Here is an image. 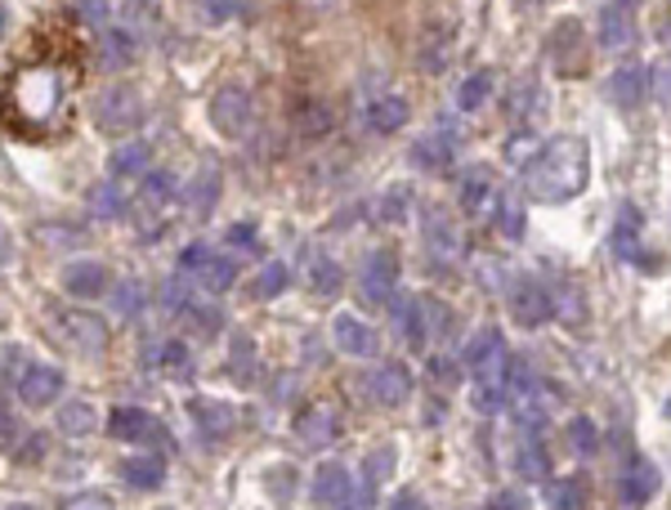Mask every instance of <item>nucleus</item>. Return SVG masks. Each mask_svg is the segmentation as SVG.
Wrapping results in <instances>:
<instances>
[{
  "mask_svg": "<svg viewBox=\"0 0 671 510\" xmlns=\"http://www.w3.org/2000/svg\"><path fill=\"white\" fill-rule=\"evenodd\" d=\"M161 304H166V313H184L189 304H193V291H189V282L184 278H171V282H166V291H161Z\"/></svg>",
  "mask_w": 671,
  "mask_h": 510,
  "instance_id": "nucleus-45",
  "label": "nucleus"
},
{
  "mask_svg": "<svg viewBox=\"0 0 671 510\" xmlns=\"http://www.w3.org/2000/svg\"><path fill=\"white\" fill-rule=\"evenodd\" d=\"M0 32H6V10H0Z\"/></svg>",
  "mask_w": 671,
  "mask_h": 510,
  "instance_id": "nucleus-60",
  "label": "nucleus"
},
{
  "mask_svg": "<svg viewBox=\"0 0 671 510\" xmlns=\"http://www.w3.org/2000/svg\"><path fill=\"white\" fill-rule=\"evenodd\" d=\"M6 103H10V117L19 126H28V130L50 126L54 112H59V103H63V72L54 63H28V68H19L14 81H10Z\"/></svg>",
  "mask_w": 671,
  "mask_h": 510,
  "instance_id": "nucleus-2",
  "label": "nucleus"
},
{
  "mask_svg": "<svg viewBox=\"0 0 671 510\" xmlns=\"http://www.w3.org/2000/svg\"><path fill=\"white\" fill-rule=\"evenodd\" d=\"M309 287H313L318 296H336V291L345 287L341 264H336L331 256H313V260H309Z\"/></svg>",
  "mask_w": 671,
  "mask_h": 510,
  "instance_id": "nucleus-37",
  "label": "nucleus"
},
{
  "mask_svg": "<svg viewBox=\"0 0 671 510\" xmlns=\"http://www.w3.org/2000/svg\"><path fill=\"white\" fill-rule=\"evenodd\" d=\"M23 439H28V430L19 426V417H14L6 403H0V448H6V452H19Z\"/></svg>",
  "mask_w": 671,
  "mask_h": 510,
  "instance_id": "nucleus-46",
  "label": "nucleus"
},
{
  "mask_svg": "<svg viewBox=\"0 0 671 510\" xmlns=\"http://www.w3.org/2000/svg\"><path fill=\"white\" fill-rule=\"evenodd\" d=\"M108 434L112 439H121V443H161V421L152 417V412H143V408H117L112 417H108Z\"/></svg>",
  "mask_w": 671,
  "mask_h": 510,
  "instance_id": "nucleus-13",
  "label": "nucleus"
},
{
  "mask_svg": "<svg viewBox=\"0 0 671 510\" xmlns=\"http://www.w3.org/2000/svg\"><path fill=\"white\" fill-rule=\"evenodd\" d=\"M488 99H492V72H474L457 86V108L461 112H479Z\"/></svg>",
  "mask_w": 671,
  "mask_h": 510,
  "instance_id": "nucleus-38",
  "label": "nucleus"
},
{
  "mask_svg": "<svg viewBox=\"0 0 671 510\" xmlns=\"http://www.w3.org/2000/svg\"><path fill=\"white\" fill-rule=\"evenodd\" d=\"M287 282H291V269H287L282 260H273V264H264V269L256 273L251 291H256V300H273V296H282V291H287Z\"/></svg>",
  "mask_w": 671,
  "mask_h": 510,
  "instance_id": "nucleus-41",
  "label": "nucleus"
},
{
  "mask_svg": "<svg viewBox=\"0 0 671 510\" xmlns=\"http://www.w3.org/2000/svg\"><path fill=\"white\" fill-rule=\"evenodd\" d=\"M403 211H408V193H403V189H399V193H385V202H381L385 224H399V220H403Z\"/></svg>",
  "mask_w": 671,
  "mask_h": 510,
  "instance_id": "nucleus-54",
  "label": "nucleus"
},
{
  "mask_svg": "<svg viewBox=\"0 0 671 510\" xmlns=\"http://www.w3.org/2000/svg\"><path fill=\"white\" fill-rule=\"evenodd\" d=\"M618 6H635V0H618Z\"/></svg>",
  "mask_w": 671,
  "mask_h": 510,
  "instance_id": "nucleus-61",
  "label": "nucleus"
},
{
  "mask_svg": "<svg viewBox=\"0 0 671 510\" xmlns=\"http://www.w3.org/2000/svg\"><path fill=\"white\" fill-rule=\"evenodd\" d=\"M600 46L604 50H627L635 46V19L627 6H604L600 10Z\"/></svg>",
  "mask_w": 671,
  "mask_h": 510,
  "instance_id": "nucleus-27",
  "label": "nucleus"
},
{
  "mask_svg": "<svg viewBox=\"0 0 671 510\" xmlns=\"http://www.w3.org/2000/svg\"><path fill=\"white\" fill-rule=\"evenodd\" d=\"M363 126L377 130V134H394L408 126V99L403 94H381L363 108Z\"/></svg>",
  "mask_w": 671,
  "mask_h": 510,
  "instance_id": "nucleus-23",
  "label": "nucleus"
},
{
  "mask_svg": "<svg viewBox=\"0 0 671 510\" xmlns=\"http://www.w3.org/2000/svg\"><path fill=\"white\" fill-rule=\"evenodd\" d=\"M457 198H461V211H465V216H492L501 189L492 184V170H488V166H470L465 176H461Z\"/></svg>",
  "mask_w": 671,
  "mask_h": 510,
  "instance_id": "nucleus-14",
  "label": "nucleus"
},
{
  "mask_svg": "<svg viewBox=\"0 0 671 510\" xmlns=\"http://www.w3.org/2000/svg\"><path fill=\"white\" fill-rule=\"evenodd\" d=\"M59 430L72 434V439H90L99 430V417H94V408L86 399H72V403L59 408Z\"/></svg>",
  "mask_w": 671,
  "mask_h": 510,
  "instance_id": "nucleus-33",
  "label": "nucleus"
},
{
  "mask_svg": "<svg viewBox=\"0 0 671 510\" xmlns=\"http://www.w3.org/2000/svg\"><path fill=\"white\" fill-rule=\"evenodd\" d=\"M390 309H394V322L403 327V340H408V346H425V331H430V300L399 296V300H390Z\"/></svg>",
  "mask_w": 671,
  "mask_h": 510,
  "instance_id": "nucleus-22",
  "label": "nucleus"
},
{
  "mask_svg": "<svg viewBox=\"0 0 671 510\" xmlns=\"http://www.w3.org/2000/svg\"><path fill=\"white\" fill-rule=\"evenodd\" d=\"M658 41L671 46V10H667V19H662V28H658Z\"/></svg>",
  "mask_w": 671,
  "mask_h": 510,
  "instance_id": "nucleus-58",
  "label": "nucleus"
},
{
  "mask_svg": "<svg viewBox=\"0 0 671 510\" xmlns=\"http://www.w3.org/2000/svg\"><path fill=\"white\" fill-rule=\"evenodd\" d=\"M587 180H591V148H587L582 134H555L524 166V193L542 207L578 198L587 189Z\"/></svg>",
  "mask_w": 671,
  "mask_h": 510,
  "instance_id": "nucleus-1",
  "label": "nucleus"
},
{
  "mask_svg": "<svg viewBox=\"0 0 671 510\" xmlns=\"http://www.w3.org/2000/svg\"><path fill=\"white\" fill-rule=\"evenodd\" d=\"M452 139L439 130V134H425V139H417V148H412V161L421 166V170H443L448 161H452Z\"/></svg>",
  "mask_w": 671,
  "mask_h": 510,
  "instance_id": "nucleus-35",
  "label": "nucleus"
},
{
  "mask_svg": "<svg viewBox=\"0 0 671 510\" xmlns=\"http://www.w3.org/2000/svg\"><path fill=\"white\" fill-rule=\"evenodd\" d=\"M143 121V99L130 86H112L99 94V130L103 134H130Z\"/></svg>",
  "mask_w": 671,
  "mask_h": 510,
  "instance_id": "nucleus-8",
  "label": "nucleus"
},
{
  "mask_svg": "<svg viewBox=\"0 0 671 510\" xmlns=\"http://www.w3.org/2000/svg\"><path fill=\"white\" fill-rule=\"evenodd\" d=\"M19 399L28 408H50L54 399H63V372L50 368V363H32L23 377H19Z\"/></svg>",
  "mask_w": 671,
  "mask_h": 510,
  "instance_id": "nucleus-15",
  "label": "nucleus"
},
{
  "mask_svg": "<svg viewBox=\"0 0 671 510\" xmlns=\"http://www.w3.org/2000/svg\"><path fill=\"white\" fill-rule=\"evenodd\" d=\"M385 510H425V501H421L412 488H403V492H394V497L385 501Z\"/></svg>",
  "mask_w": 671,
  "mask_h": 510,
  "instance_id": "nucleus-57",
  "label": "nucleus"
},
{
  "mask_svg": "<svg viewBox=\"0 0 671 510\" xmlns=\"http://www.w3.org/2000/svg\"><path fill=\"white\" fill-rule=\"evenodd\" d=\"M399 256L394 251H372L368 260H363V269H359V291H363V300L368 304H390V296L399 291Z\"/></svg>",
  "mask_w": 671,
  "mask_h": 510,
  "instance_id": "nucleus-9",
  "label": "nucleus"
},
{
  "mask_svg": "<svg viewBox=\"0 0 671 510\" xmlns=\"http://www.w3.org/2000/svg\"><path fill=\"white\" fill-rule=\"evenodd\" d=\"M609 103L613 108H622V112H635L640 103H644V94H649V72L644 68H618L613 77H609Z\"/></svg>",
  "mask_w": 671,
  "mask_h": 510,
  "instance_id": "nucleus-19",
  "label": "nucleus"
},
{
  "mask_svg": "<svg viewBox=\"0 0 671 510\" xmlns=\"http://www.w3.org/2000/svg\"><path fill=\"white\" fill-rule=\"evenodd\" d=\"M291 434H296L304 448H327V443H336V439H341V408L327 403V399L304 403V408L296 412V421H291Z\"/></svg>",
  "mask_w": 671,
  "mask_h": 510,
  "instance_id": "nucleus-7",
  "label": "nucleus"
},
{
  "mask_svg": "<svg viewBox=\"0 0 671 510\" xmlns=\"http://www.w3.org/2000/svg\"><path fill=\"white\" fill-rule=\"evenodd\" d=\"M368 394L381 403V408H399L412 399V372L403 363H381L372 377H368Z\"/></svg>",
  "mask_w": 671,
  "mask_h": 510,
  "instance_id": "nucleus-16",
  "label": "nucleus"
},
{
  "mask_svg": "<svg viewBox=\"0 0 671 510\" xmlns=\"http://www.w3.org/2000/svg\"><path fill=\"white\" fill-rule=\"evenodd\" d=\"M394 457H399L394 448H377V452L368 457V466H363V470H368V488H377V483H381V479L394 470Z\"/></svg>",
  "mask_w": 671,
  "mask_h": 510,
  "instance_id": "nucleus-47",
  "label": "nucleus"
},
{
  "mask_svg": "<svg viewBox=\"0 0 671 510\" xmlns=\"http://www.w3.org/2000/svg\"><path fill=\"white\" fill-rule=\"evenodd\" d=\"M184 202H189V211H193L198 220L216 211V202H220V170H216V166H202V170H198V180L184 189Z\"/></svg>",
  "mask_w": 671,
  "mask_h": 510,
  "instance_id": "nucleus-28",
  "label": "nucleus"
},
{
  "mask_svg": "<svg viewBox=\"0 0 671 510\" xmlns=\"http://www.w3.org/2000/svg\"><path fill=\"white\" fill-rule=\"evenodd\" d=\"M309 497H313V506H322V510H345V506L354 501V479H350V470H345L341 461H322V466L313 470V479H309Z\"/></svg>",
  "mask_w": 671,
  "mask_h": 510,
  "instance_id": "nucleus-10",
  "label": "nucleus"
},
{
  "mask_svg": "<svg viewBox=\"0 0 671 510\" xmlns=\"http://www.w3.org/2000/svg\"><path fill=\"white\" fill-rule=\"evenodd\" d=\"M63 510H117V506L108 497H99V492H81L72 501H63Z\"/></svg>",
  "mask_w": 671,
  "mask_h": 510,
  "instance_id": "nucleus-55",
  "label": "nucleus"
},
{
  "mask_svg": "<svg viewBox=\"0 0 671 510\" xmlns=\"http://www.w3.org/2000/svg\"><path fill=\"white\" fill-rule=\"evenodd\" d=\"M180 278L198 282V291H207V296H220V291H229L238 282V269H233V260H224L211 247L193 242V247L180 251Z\"/></svg>",
  "mask_w": 671,
  "mask_h": 510,
  "instance_id": "nucleus-3",
  "label": "nucleus"
},
{
  "mask_svg": "<svg viewBox=\"0 0 671 510\" xmlns=\"http://www.w3.org/2000/svg\"><path fill=\"white\" fill-rule=\"evenodd\" d=\"M6 510H37V506H6Z\"/></svg>",
  "mask_w": 671,
  "mask_h": 510,
  "instance_id": "nucleus-59",
  "label": "nucleus"
},
{
  "mask_svg": "<svg viewBox=\"0 0 671 510\" xmlns=\"http://www.w3.org/2000/svg\"><path fill=\"white\" fill-rule=\"evenodd\" d=\"M331 340H336V350L341 354H350V359H372L377 354V327L368 322V318H359V313H336L331 318Z\"/></svg>",
  "mask_w": 671,
  "mask_h": 510,
  "instance_id": "nucleus-11",
  "label": "nucleus"
},
{
  "mask_svg": "<svg viewBox=\"0 0 671 510\" xmlns=\"http://www.w3.org/2000/svg\"><path fill=\"white\" fill-rule=\"evenodd\" d=\"M238 14V0H202V19L207 23H224Z\"/></svg>",
  "mask_w": 671,
  "mask_h": 510,
  "instance_id": "nucleus-52",
  "label": "nucleus"
},
{
  "mask_svg": "<svg viewBox=\"0 0 671 510\" xmlns=\"http://www.w3.org/2000/svg\"><path fill=\"white\" fill-rule=\"evenodd\" d=\"M492 224H497L501 233H507L511 242H520V238H524V229H529V224H524V207H515L507 193H501V198H497V207H492Z\"/></svg>",
  "mask_w": 671,
  "mask_h": 510,
  "instance_id": "nucleus-40",
  "label": "nucleus"
},
{
  "mask_svg": "<svg viewBox=\"0 0 671 510\" xmlns=\"http://www.w3.org/2000/svg\"><path fill=\"white\" fill-rule=\"evenodd\" d=\"M488 510H529V497L515 492V488H501V492H492Z\"/></svg>",
  "mask_w": 671,
  "mask_h": 510,
  "instance_id": "nucleus-51",
  "label": "nucleus"
},
{
  "mask_svg": "<svg viewBox=\"0 0 671 510\" xmlns=\"http://www.w3.org/2000/svg\"><path fill=\"white\" fill-rule=\"evenodd\" d=\"M211 126L224 134V139H247L251 126H256V103L242 86H224L211 94Z\"/></svg>",
  "mask_w": 671,
  "mask_h": 510,
  "instance_id": "nucleus-5",
  "label": "nucleus"
},
{
  "mask_svg": "<svg viewBox=\"0 0 671 510\" xmlns=\"http://www.w3.org/2000/svg\"><path fill=\"white\" fill-rule=\"evenodd\" d=\"M176 198H180V189H176V180L166 176V170H143V176H139V207L157 211V207H171Z\"/></svg>",
  "mask_w": 671,
  "mask_h": 510,
  "instance_id": "nucleus-29",
  "label": "nucleus"
},
{
  "mask_svg": "<svg viewBox=\"0 0 671 510\" xmlns=\"http://www.w3.org/2000/svg\"><path fill=\"white\" fill-rule=\"evenodd\" d=\"M538 134H515L511 143H507V161H515V166H529L533 157H538Z\"/></svg>",
  "mask_w": 671,
  "mask_h": 510,
  "instance_id": "nucleus-48",
  "label": "nucleus"
},
{
  "mask_svg": "<svg viewBox=\"0 0 671 510\" xmlns=\"http://www.w3.org/2000/svg\"><path fill=\"white\" fill-rule=\"evenodd\" d=\"M515 470H520L524 479H538V483L551 479V457H547V448H542L538 434H524V439H520V448H515Z\"/></svg>",
  "mask_w": 671,
  "mask_h": 510,
  "instance_id": "nucleus-30",
  "label": "nucleus"
},
{
  "mask_svg": "<svg viewBox=\"0 0 671 510\" xmlns=\"http://www.w3.org/2000/svg\"><path fill=\"white\" fill-rule=\"evenodd\" d=\"M507 300H511V318L520 327H529V331H538V327H547L555 318V291L547 282H538V278H520Z\"/></svg>",
  "mask_w": 671,
  "mask_h": 510,
  "instance_id": "nucleus-6",
  "label": "nucleus"
},
{
  "mask_svg": "<svg viewBox=\"0 0 671 510\" xmlns=\"http://www.w3.org/2000/svg\"><path fill=\"white\" fill-rule=\"evenodd\" d=\"M224 238H229V247H256V242H260V229H256V224H233Z\"/></svg>",
  "mask_w": 671,
  "mask_h": 510,
  "instance_id": "nucleus-56",
  "label": "nucleus"
},
{
  "mask_svg": "<svg viewBox=\"0 0 671 510\" xmlns=\"http://www.w3.org/2000/svg\"><path fill=\"white\" fill-rule=\"evenodd\" d=\"M551 59H555V68H560L564 77H573V72L582 68V23L564 19V23L551 32Z\"/></svg>",
  "mask_w": 671,
  "mask_h": 510,
  "instance_id": "nucleus-24",
  "label": "nucleus"
},
{
  "mask_svg": "<svg viewBox=\"0 0 671 510\" xmlns=\"http://www.w3.org/2000/svg\"><path fill=\"white\" fill-rule=\"evenodd\" d=\"M569 448H573L578 457H595V452H600V430H595L591 417H573V421H569Z\"/></svg>",
  "mask_w": 671,
  "mask_h": 510,
  "instance_id": "nucleus-43",
  "label": "nucleus"
},
{
  "mask_svg": "<svg viewBox=\"0 0 671 510\" xmlns=\"http://www.w3.org/2000/svg\"><path fill=\"white\" fill-rule=\"evenodd\" d=\"M112 300H117V313H126V318H130V313L139 309V300H143V287L130 278V282H121V287L112 291Z\"/></svg>",
  "mask_w": 671,
  "mask_h": 510,
  "instance_id": "nucleus-49",
  "label": "nucleus"
},
{
  "mask_svg": "<svg viewBox=\"0 0 671 510\" xmlns=\"http://www.w3.org/2000/svg\"><path fill=\"white\" fill-rule=\"evenodd\" d=\"M461 363H465V372H474V377L497 372L501 363H507V336H501L497 327H479V331L465 340Z\"/></svg>",
  "mask_w": 671,
  "mask_h": 510,
  "instance_id": "nucleus-12",
  "label": "nucleus"
},
{
  "mask_svg": "<svg viewBox=\"0 0 671 510\" xmlns=\"http://www.w3.org/2000/svg\"><path fill=\"white\" fill-rule=\"evenodd\" d=\"M90 216H94V220H121V216H126V193H121V184H99V189L90 193Z\"/></svg>",
  "mask_w": 671,
  "mask_h": 510,
  "instance_id": "nucleus-39",
  "label": "nucleus"
},
{
  "mask_svg": "<svg viewBox=\"0 0 671 510\" xmlns=\"http://www.w3.org/2000/svg\"><path fill=\"white\" fill-rule=\"evenodd\" d=\"M143 368H148V372H166V377H176V372H189V346H184L180 336L152 340V346L143 350Z\"/></svg>",
  "mask_w": 671,
  "mask_h": 510,
  "instance_id": "nucleus-21",
  "label": "nucleus"
},
{
  "mask_svg": "<svg viewBox=\"0 0 671 510\" xmlns=\"http://www.w3.org/2000/svg\"><path fill=\"white\" fill-rule=\"evenodd\" d=\"M609 247H613V256L618 260H627V264H640V211L631 207V202H622V211H618V224H613V238H609Z\"/></svg>",
  "mask_w": 671,
  "mask_h": 510,
  "instance_id": "nucleus-25",
  "label": "nucleus"
},
{
  "mask_svg": "<svg viewBox=\"0 0 671 510\" xmlns=\"http://www.w3.org/2000/svg\"><path fill=\"white\" fill-rule=\"evenodd\" d=\"M134 50H139V41H134L130 28H108L103 41H99V54H103L108 68H126L134 59Z\"/></svg>",
  "mask_w": 671,
  "mask_h": 510,
  "instance_id": "nucleus-34",
  "label": "nucleus"
},
{
  "mask_svg": "<svg viewBox=\"0 0 671 510\" xmlns=\"http://www.w3.org/2000/svg\"><path fill=\"white\" fill-rule=\"evenodd\" d=\"M649 90H653V99L662 108H671V63H662L658 72H649Z\"/></svg>",
  "mask_w": 671,
  "mask_h": 510,
  "instance_id": "nucleus-50",
  "label": "nucleus"
},
{
  "mask_svg": "<svg viewBox=\"0 0 671 510\" xmlns=\"http://www.w3.org/2000/svg\"><path fill=\"white\" fill-rule=\"evenodd\" d=\"M108 170H112V180H130V176H143V170H148V143H121V148L112 152Z\"/></svg>",
  "mask_w": 671,
  "mask_h": 510,
  "instance_id": "nucleus-36",
  "label": "nucleus"
},
{
  "mask_svg": "<svg viewBox=\"0 0 671 510\" xmlns=\"http://www.w3.org/2000/svg\"><path fill=\"white\" fill-rule=\"evenodd\" d=\"M63 287L77 300H99V296H108V269L99 260H77L63 269Z\"/></svg>",
  "mask_w": 671,
  "mask_h": 510,
  "instance_id": "nucleus-20",
  "label": "nucleus"
},
{
  "mask_svg": "<svg viewBox=\"0 0 671 510\" xmlns=\"http://www.w3.org/2000/svg\"><path fill=\"white\" fill-rule=\"evenodd\" d=\"M54 327H59V340L72 350V354H86V359H99L108 350V322L99 313H86V309H54Z\"/></svg>",
  "mask_w": 671,
  "mask_h": 510,
  "instance_id": "nucleus-4",
  "label": "nucleus"
},
{
  "mask_svg": "<svg viewBox=\"0 0 671 510\" xmlns=\"http://www.w3.org/2000/svg\"><path fill=\"white\" fill-rule=\"evenodd\" d=\"M300 130H304L309 139L327 134V130H331V108H327V103H304V108H300Z\"/></svg>",
  "mask_w": 671,
  "mask_h": 510,
  "instance_id": "nucleus-44",
  "label": "nucleus"
},
{
  "mask_svg": "<svg viewBox=\"0 0 671 510\" xmlns=\"http://www.w3.org/2000/svg\"><path fill=\"white\" fill-rule=\"evenodd\" d=\"M658 488H662V470H658L649 457H635V461L622 470V483H618V492H622V501H627V506H644V501H653V497H658Z\"/></svg>",
  "mask_w": 671,
  "mask_h": 510,
  "instance_id": "nucleus-17",
  "label": "nucleus"
},
{
  "mask_svg": "<svg viewBox=\"0 0 671 510\" xmlns=\"http://www.w3.org/2000/svg\"><path fill=\"white\" fill-rule=\"evenodd\" d=\"M193 417H198L202 434H211V439H224V434H233V426H238V412H233L229 403H211V399H198V403H193Z\"/></svg>",
  "mask_w": 671,
  "mask_h": 510,
  "instance_id": "nucleus-31",
  "label": "nucleus"
},
{
  "mask_svg": "<svg viewBox=\"0 0 671 510\" xmlns=\"http://www.w3.org/2000/svg\"><path fill=\"white\" fill-rule=\"evenodd\" d=\"M547 483H551V488H547V506H551V510H582L587 492H582L578 479H547Z\"/></svg>",
  "mask_w": 671,
  "mask_h": 510,
  "instance_id": "nucleus-42",
  "label": "nucleus"
},
{
  "mask_svg": "<svg viewBox=\"0 0 671 510\" xmlns=\"http://www.w3.org/2000/svg\"><path fill=\"white\" fill-rule=\"evenodd\" d=\"M121 479L130 483V488H161L166 483V461L161 457H130V461H121Z\"/></svg>",
  "mask_w": 671,
  "mask_h": 510,
  "instance_id": "nucleus-32",
  "label": "nucleus"
},
{
  "mask_svg": "<svg viewBox=\"0 0 671 510\" xmlns=\"http://www.w3.org/2000/svg\"><path fill=\"white\" fill-rule=\"evenodd\" d=\"M501 368H507V363H501ZM501 368H497V372H488V377H474L470 408H474V412H483V417H497L501 408L511 403V390H507V377H501Z\"/></svg>",
  "mask_w": 671,
  "mask_h": 510,
  "instance_id": "nucleus-26",
  "label": "nucleus"
},
{
  "mask_svg": "<svg viewBox=\"0 0 671 510\" xmlns=\"http://www.w3.org/2000/svg\"><path fill=\"white\" fill-rule=\"evenodd\" d=\"M77 14H81L86 23H108V19H112V6H108V0H77Z\"/></svg>",
  "mask_w": 671,
  "mask_h": 510,
  "instance_id": "nucleus-53",
  "label": "nucleus"
},
{
  "mask_svg": "<svg viewBox=\"0 0 671 510\" xmlns=\"http://www.w3.org/2000/svg\"><path fill=\"white\" fill-rule=\"evenodd\" d=\"M425 251L439 264H452L461 256V229L443 216V211H425Z\"/></svg>",
  "mask_w": 671,
  "mask_h": 510,
  "instance_id": "nucleus-18",
  "label": "nucleus"
}]
</instances>
